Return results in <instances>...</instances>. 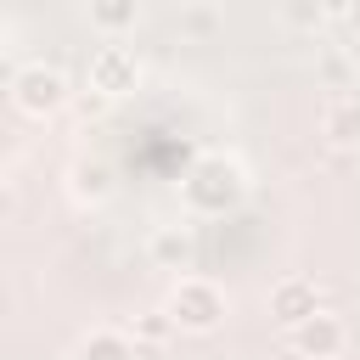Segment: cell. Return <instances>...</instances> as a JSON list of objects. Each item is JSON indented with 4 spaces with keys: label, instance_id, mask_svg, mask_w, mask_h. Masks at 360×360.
<instances>
[{
    "label": "cell",
    "instance_id": "8",
    "mask_svg": "<svg viewBox=\"0 0 360 360\" xmlns=\"http://www.w3.org/2000/svg\"><path fill=\"white\" fill-rule=\"evenodd\" d=\"M68 191H73L79 202H90V208L107 202V197H112V163H107V158H90V152L73 158V163H68Z\"/></svg>",
    "mask_w": 360,
    "mask_h": 360
},
{
    "label": "cell",
    "instance_id": "15",
    "mask_svg": "<svg viewBox=\"0 0 360 360\" xmlns=\"http://www.w3.org/2000/svg\"><path fill=\"white\" fill-rule=\"evenodd\" d=\"M321 73H326V79H332V84H338V90H343V84H349V79H360V73H354V62H349V51H343V45H326V51H321Z\"/></svg>",
    "mask_w": 360,
    "mask_h": 360
},
{
    "label": "cell",
    "instance_id": "10",
    "mask_svg": "<svg viewBox=\"0 0 360 360\" xmlns=\"http://www.w3.org/2000/svg\"><path fill=\"white\" fill-rule=\"evenodd\" d=\"M146 253H152L158 264L180 270V264L191 259V231H186V225H158V231L146 236Z\"/></svg>",
    "mask_w": 360,
    "mask_h": 360
},
{
    "label": "cell",
    "instance_id": "11",
    "mask_svg": "<svg viewBox=\"0 0 360 360\" xmlns=\"http://www.w3.org/2000/svg\"><path fill=\"white\" fill-rule=\"evenodd\" d=\"M135 22H141V6H135V0H90V28L124 34V28H135Z\"/></svg>",
    "mask_w": 360,
    "mask_h": 360
},
{
    "label": "cell",
    "instance_id": "18",
    "mask_svg": "<svg viewBox=\"0 0 360 360\" xmlns=\"http://www.w3.org/2000/svg\"><path fill=\"white\" fill-rule=\"evenodd\" d=\"M6 39H11V22H6V17H0V51H6Z\"/></svg>",
    "mask_w": 360,
    "mask_h": 360
},
{
    "label": "cell",
    "instance_id": "7",
    "mask_svg": "<svg viewBox=\"0 0 360 360\" xmlns=\"http://www.w3.org/2000/svg\"><path fill=\"white\" fill-rule=\"evenodd\" d=\"M321 135H326L338 152H354V146H360V96L332 90V96L321 101Z\"/></svg>",
    "mask_w": 360,
    "mask_h": 360
},
{
    "label": "cell",
    "instance_id": "2",
    "mask_svg": "<svg viewBox=\"0 0 360 360\" xmlns=\"http://www.w3.org/2000/svg\"><path fill=\"white\" fill-rule=\"evenodd\" d=\"M163 309H169V321H174V332H214L219 321H225V292H219V281H208V276H180L174 287H169V298H163Z\"/></svg>",
    "mask_w": 360,
    "mask_h": 360
},
{
    "label": "cell",
    "instance_id": "13",
    "mask_svg": "<svg viewBox=\"0 0 360 360\" xmlns=\"http://www.w3.org/2000/svg\"><path fill=\"white\" fill-rule=\"evenodd\" d=\"M169 332H174L169 309H146V315H135V326H129V338H141V343H163Z\"/></svg>",
    "mask_w": 360,
    "mask_h": 360
},
{
    "label": "cell",
    "instance_id": "6",
    "mask_svg": "<svg viewBox=\"0 0 360 360\" xmlns=\"http://www.w3.org/2000/svg\"><path fill=\"white\" fill-rule=\"evenodd\" d=\"M315 309H321V292H315L309 276H281V281L270 287V315H276L287 332H292L298 321H309Z\"/></svg>",
    "mask_w": 360,
    "mask_h": 360
},
{
    "label": "cell",
    "instance_id": "17",
    "mask_svg": "<svg viewBox=\"0 0 360 360\" xmlns=\"http://www.w3.org/2000/svg\"><path fill=\"white\" fill-rule=\"evenodd\" d=\"M6 219H11V186L0 180V225H6Z\"/></svg>",
    "mask_w": 360,
    "mask_h": 360
},
{
    "label": "cell",
    "instance_id": "16",
    "mask_svg": "<svg viewBox=\"0 0 360 360\" xmlns=\"http://www.w3.org/2000/svg\"><path fill=\"white\" fill-rule=\"evenodd\" d=\"M343 51H349V62H354V73H360V28L349 34V45H343Z\"/></svg>",
    "mask_w": 360,
    "mask_h": 360
},
{
    "label": "cell",
    "instance_id": "12",
    "mask_svg": "<svg viewBox=\"0 0 360 360\" xmlns=\"http://www.w3.org/2000/svg\"><path fill=\"white\" fill-rule=\"evenodd\" d=\"M180 28L202 39V34H219L225 17H219V6H180Z\"/></svg>",
    "mask_w": 360,
    "mask_h": 360
},
{
    "label": "cell",
    "instance_id": "9",
    "mask_svg": "<svg viewBox=\"0 0 360 360\" xmlns=\"http://www.w3.org/2000/svg\"><path fill=\"white\" fill-rule=\"evenodd\" d=\"M73 360H135V338L124 326H90L73 349Z\"/></svg>",
    "mask_w": 360,
    "mask_h": 360
},
{
    "label": "cell",
    "instance_id": "14",
    "mask_svg": "<svg viewBox=\"0 0 360 360\" xmlns=\"http://www.w3.org/2000/svg\"><path fill=\"white\" fill-rule=\"evenodd\" d=\"M281 22H292V28H321V22H326V6H321V0H287V6H281Z\"/></svg>",
    "mask_w": 360,
    "mask_h": 360
},
{
    "label": "cell",
    "instance_id": "1",
    "mask_svg": "<svg viewBox=\"0 0 360 360\" xmlns=\"http://www.w3.org/2000/svg\"><path fill=\"white\" fill-rule=\"evenodd\" d=\"M242 197H248V169L231 152H202L180 180V202L202 219H219V214L242 208Z\"/></svg>",
    "mask_w": 360,
    "mask_h": 360
},
{
    "label": "cell",
    "instance_id": "4",
    "mask_svg": "<svg viewBox=\"0 0 360 360\" xmlns=\"http://www.w3.org/2000/svg\"><path fill=\"white\" fill-rule=\"evenodd\" d=\"M90 90L96 96H124V90H135L141 84V56L124 45V39H101L96 51H90Z\"/></svg>",
    "mask_w": 360,
    "mask_h": 360
},
{
    "label": "cell",
    "instance_id": "3",
    "mask_svg": "<svg viewBox=\"0 0 360 360\" xmlns=\"http://www.w3.org/2000/svg\"><path fill=\"white\" fill-rule=\"evenodd\" d=\"M68 73L56 68V62H22L17 73H11V101L22 107V112H34V118H45V112H62L68 107Z\"/></svg>",
    "mask_w": 360,
    "mask_h": 360
},
{
    "label": "cell",
    "instance_id": "5",
    "mask_svg": "<svg viewBox=\"0 0 360 360\" xmlns=\"http://www.w3.org/2000/svg\"><path fill=\"white\" fill-rule=\"evenodd\" d=\"M287 338H292V349H298L304 360H338V354H343V343H349V326H343V315L315 309V315H309V321H298Z\"/></svg>",
    "mask_w": 360,
    "mask_h": 360
}]
</instances>
